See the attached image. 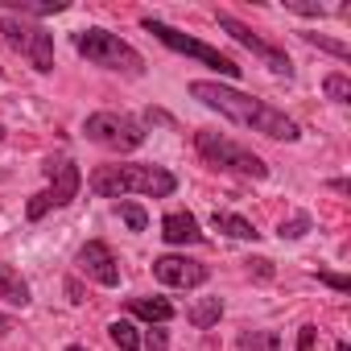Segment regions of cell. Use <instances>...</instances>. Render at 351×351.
Listing matches in <instances>:
<instances>
[{"label":"cell","instance_id":"obj_1","mask_svg":"<svg viewBox=\"0 0 351 351\" xmlns=\"http://www.w3.org/2000/svg\"><path fill=\"white\" fill-rule=\"evenodd\" d=\"M191 95H195L199 104L215 108L219 116H228V120H236V124H244V128L269 136V141H298V124H293L281 108H273V104H265V99H256V95H244V91H236V87L207 83V79L191 83Z\"/></svg>","mask_w":351,"mask_h":351},{"label":"cell","instance_id":"obj_2","mask_svg":"<svg viewBox=\"0 0 351 351\" xmlns=\"http://www.w3.org/2000/svg\"><path fill=\"white\" fill-rule=\"evenodd\" d=\"M87 186L99 199H124V195H153V199H169L178 191V178L165 165H145V161H128V165H99Z\"/></svg>","mask_w":351,"mask_h":351},{"label":"cell","instance_id":"obj_3","mask_svg":"<svg viewBox=\"0 0 351 351\" xmlns=\"http://www.w3.org/2000/svg\"><path fill=\"white\" fill-rule=\"evenodd\" d=\"M195 149H199V157H203L207 165H215V169L244 173V178H265V173H269V165H265L252 149L236 145V141L223 136V132H211V128L195 132Z\"/></svg>","mask_w":351,"mask_h":351},{"label":"cell","instance_id":"obj_4","mask_svg":"<svg viewBox=\"0 0 351 351\" xmlns=\"http://www.w3.org/2000/svg\"><path fill=\"white\" fill-rule=\"evenodd\" d=\"M79 54L91 62V66H104V71H120V75H145V58L116 34L108 29H83L79 34Z\"/></svg>","mask_w":351,"mask_h":351},{"label":"cell","instance_id":"obj_5","mask_svg":"<svg viewBox=\"0 0 351 351\" xmlns=\"http://www.w3.org/2000/svg\"><path fill=\"white\" fill-rule=\"evenodd\" d=\"M46 178H50V186H46L42 195H34V199H29V207H25V215H29V219H42L46 211L66 207V203L79 195V186H83L79 165H75V161H66V157L46 161Z\"/></svg>","mask_w":351,"mask_h":351},{"label":"cell","instance_id":"obj_6","mask_svg":"<svg viewBox=\"0 0 351 351\" xmlns=\"http://www.w3.org/2000/svg\"><path fill=\"white\" fill-rule=\"evenodd\" d=\"M83 132H87L91 145H104L112 153H128V149H136L145 141V128L132 116H120V112H95V116H87Z\"/></svg>","mask_w":351,"mask_h":351},{"label":"cell","instance_id":"obj_7","mask_svg":"<svg viewBox=\"0 0 351 351\" xmlns=\"http://www.w3.org/2000/svg\"><path fill=\"white\" fill-rule=\"evenodd\" d=\"M161 46H169V50H178V54H186V58H199V62H207L211 71H219V75H228V79H240V66L232 62V58H223L219 50H211V46H203V42H195V38H186V34H178L173 25H165V21H157V17H145L141 21Z\"/></svg>","mask_w":351,"mask_h":351},{"label":"cell","instance_id":"obj_8","mask_svg":"<svg viewBox=\"0 0 351 351\" xmlns=\"http://www.w3.org/2000/svg\"><path fill=\"white\" fill-rule=\"evenodd\" d=\"M0 34H5V42L13 50H21L34 62V71H42V75L54 71V38L42 25H25L21 17H5L0 21Z\"/></svg>","mask_w":351,"mask_h":351},{"label":"cell","instance_id":"obj_9","mask_svg":"<svg viewBox=\"0 0 351 351\" xmlns=\"http://www.w3.org/2000/svg\"><path fill=\"white\" fill-rule=\"evenodd\" d=\"M219 29H223V34H232V38H236V42H240L244 50H252V54H256V58H261V62H265L269 71H277V75H285V79L293 75V62H289V54H281L277 46L261 42V38H256V34H252V29H248L244 21H236V17L219 13Z\"/></svg>","mask_w":351,"mask_h":351},{"label":"cell","instance_id":"obj_10","mask_svg":"<svg viewBox=\"0 0 351 351\" xmlns=\"http://www.w3.org/2000/svg\"><path fill=\"white\" fill-rule=\"evenodd\" d=\"M153 277L169 289H195L207 281V269L199 261H186V256H157L153 261Z\"/></svg>","mask_w":351,"mask_h":351},{"label":"cell","instance_id":"obj_11","mask_svg":"<svg viewBox=\"0 0 351 351\" xmlns=\"http://www.w3.org/2000/svg\"><path fill=\"white\" fill-rule=\"evenodd\" d=\"M79 273L83 277H91L95 285H120V265H116V256H112V248L108 244H99V240H91V244H83L79 248Z\"/></svg>","mask_w":351,"mask_h":351},{"label":"cell","instance_id":"obj_12","mask_svg":"<svg viewBox=\"0 0 351 351\" xmlns=\"http://www.w3.org/2000/svg\"><path fill=\"white\" fill-rule=\"evenodd\" d=\"M161 236H165V244H199V240H203L199 219H195L191 211H173V215H165Z\"/></svg>","mask_w":351,"mask_h":351},{"label":"cell","instance_id":"obj_13","mask_svg":"<svg viewBox=\"0 0 351 351\" xmlns=\"http://www.w3.org/2000/svg\"><path fill=\"white\" fill-rule=\"evenodd\" d=\"M0 302H9V306H29V285L21 273L5 269L0 265Z\"/></svg>","mask_w":351,"mask_h":351},{"label":"cell","instance_id":"obj_14","mask_svg":"<svg viewBox=\"0 0 351 351\" xmlns=\"http://www.w3.org/2000/svg\"><path fill=\"white\" fill-rule=\"evenodd\" d=\"M211 223H215V232H228L232 240H256V236H261L244 215H232V211H215Z\"/></svg>","mask_w":351,"mask_h":351},{"label":"cell","instance_id":"obj_15","mask_svg":"<svg viewBox=\"0 0 351 351\" xmlns=\"http://www.w3.org/2000/svg\"><path fill=\"white\" fill-rule=\"evenodd\" d=\"M128 310L141 314V318H149V322H169V318H173V306H169L165 298H132Z\"/></svg>","mask_w":351,"mask_h":351},{"label":"cell","instance_id":"obj_16","mask_svg":"<svg viewBox=\"0 0 351 351\" xmlns=\"http://www.w3.org/2000/svg\"><path fill=\"white\" fill-rule=\"evenodd\" d=\"M219 314H223V302H219V298H203V302H195V306H191V314H186V318H191L199 330H207V326H215V322H219Z\"/></svg>","mask_w":351,"mask_h":351},{"label":"cell","instance_id":"obj_17","mask_svg":"<svg viewBox=\"0 0 351 351\" xmlns=\"http://www.w3.org/2000/svg\"><path fill=\"white\" fill-rule=\"evenodd\" d=\"M240 351H281V339L273 330H244L240 335Z\"/></svg>","mask_w":351,"mask_h":351},{"label":"cell","instance_id":"obj_18","mask_svg":"<svg viewBox=\"0 0 351 351\" xmlns=\"http://www.w3.org/2000/svg\"><path fill=\"white\" fill-rule=\"evenodd\" d=\"M108 335H112V343H116L120 351H141V335H136V326H132V322H124V318H120V322H112V326H108Z\"/></svg>","mask_w":351,"mask_h":351},{"label":"cell","instance_id":"obj_19","mask_svg":"<svg viewBox=\"0 0 351 351\" xmlns=\"http://www.w3.org/2000/svg\"><path fill=\"white\" fill-rule=\"evenodd\" d=\"M0 9H17V13H29V17H46V13H62L66 5H62V0H50V5H34V0H0Z\"/></svg>","mask_w":351,"mask_h":351},{"label":"cell","instance_id":"obj_20","mask_svg":"<svg viewBox=\"0 0 351 351\" xmlns=\"http://www.w3.org/2000/svg\"><path fill=\"white\" fill-rule=\"evenodd\" d=\"M310 46H318V50H326V54H335V58H351V50L343 46V42H330V38H322V34H302Z\"/></svg>","mask_w":351,"mask_h":351},{"label":"cell","instance_id":"obj_21","mask_svg":"<svg viewBox=\"0 0 351 351\" xmlns=\"http://www.w3.org/2000/svg\"><path fill=\"white\" fill-rule=\"evenodd\" d=\"M322 87H326V95H330L335 104H347V99H351V83H347L343 75H326Z\"/></svg>","mask_w":351,"mask_h":351},{"label":"cell","instance_id":"obj_22","mask_svg":"<svg viewBox=\"0 0 351 351\" xmlns=\"http://www.w3.org/2000/svg\"><path fill=\"white\" fill-rule=\"evenodd\" d=\"M310 232V215H293L289 223H281V240H298Z\"/></svg>","mask_w":351,"mask_h":351},{"label":"cell","instance_id":"obj_23","mask_svg":"<svg viewBox=\"0 0 351 351\" xmlns=\"http://www.w3.org/2000/svg\"><path fill=\"white\" fill-rule=\"evenodd\" d=\"M120 215H124V223H128L132 232H145V211H141L136 203H120Z\"/></svg>","mask_w":351,"mask_h":351},{"label":"cell","instance_id":"obj_24","mask_svg":"<svg viewBox=\"0 0 351 351\" xmlns=\"http://www.w3.org/2000/svg\"><path fill=\"white\" fill-rule=\"evenodd\" d=\"M318 281H326L330 289H339V293H347V277H339V273H318Z\"/></svg>","mask_w":351,"mask_h":351},{"label":"cell","instance_id":"obj_25","mask_svg":"<svg viewBox=\"0 0 351 351\" xmlns=\"http://www.w3.org/2000/svg\"><path fill=\"white\" fill-rule=\"evenodd\" d=\"M248 265L256 269V277H265V281L273 277V261H265V256H261V261H248Z\"/></svg>","mask_w":351,"mask_h":351},{"label":"cell","instance_id":"obj_26","mask_svg":"<svg viewBox=\"0 0 351 351\" xmlns=\"http://www.w3.org/2000/svg\"><path fill=\"white\" fill-rule=\"evenodd\" d=\"M145 347H149V351H165V335H161V330H149Z\"/></svg>","mask_w":351,"mask_h":351},{"label":"cell","instance_id":"obj_27","mask_svg":"<svg viewBox=\"0 0 351 351\" xmlns=\"http://www.w3.org/2000/svg\"><path fill=\"white\" fill-rule=\"evenodd\" d=\"M314 347V326H302V335H298V351H310Z\"/></svg>","mask_w":351,"mask_h":351},{"label":"cell","instance_id":"obj_28","mask_svg":"<svg viewBox=\"0 0 351 351\" xmlns=\"http://www.w3.org/2000/svg\"><path fill=\"white\" fill-rule=\"evenodd\" d=\"M9 330H13V326H9V318H0V335H9Z\"/></svg>","mask_w":351,"mask_h":351},{"label":"cell","instance_id":"obj_29","mask_svg":"<svg viewBox=\"0 0 351 351\" xmlns=\"http://www.w3.org/2000/svg\"><path fill=\"white\" fill-rule=\"evenodd\" d=\"M66 351H87V347H66Z\"/></svg>","mask_w":351,"mask_h":351},{"label":"cell","instance_id":"obj_30","mask_svg":"<svg viewBox=\"0 0 351 351\" xmlns=\"http://www.w3.org/2000/svg\"><path fill=\"white\" fill-rule=\"evenodd\" d=\"M0 136H5V128H0Z\"/></svg>","mask_w":351,"mask_h":351}]
</instances>
